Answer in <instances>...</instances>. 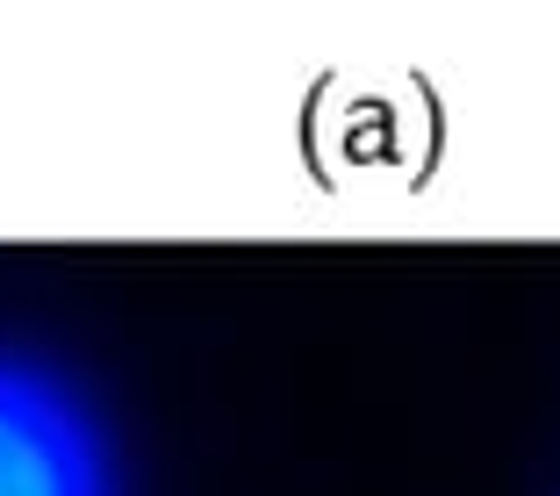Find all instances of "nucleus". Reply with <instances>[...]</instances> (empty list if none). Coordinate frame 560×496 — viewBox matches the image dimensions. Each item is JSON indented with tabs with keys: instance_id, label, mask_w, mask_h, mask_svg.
I'll list each match as a JSON object with an SVG mask.
<instances>
[{
	"instance_id": "obj_1",
	"label": "nucleus",
	"mask_w": 560,
	"mask_h": 496,
	"mask_svg": "<svg viewBox=\"0 0 560 496\" xmlns=\"http://www.w3.org/2000/svg\"><path fill=\"white\" fill-rule=\"evenodd\" d=\"M0 496H101L86 425L22 367H0Z\"/></svg>"
}]
</instances>
